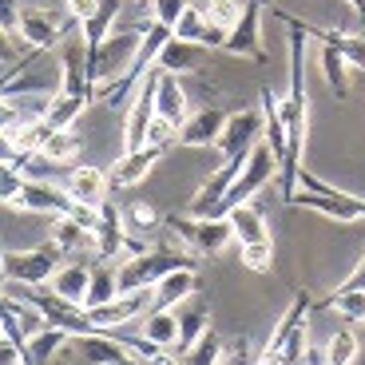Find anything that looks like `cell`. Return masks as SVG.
Instances as JSON below:
<instances>
[{
	"instance_id": "obj_5",
	"label": "cell",
	"mask_w": 365,
	"mask_h": 365,
	"mask_svg": "<svg viewBox=\"0 0 365 365\" xmlns=\"http://www.w3.org/2000/svg\"><path fill=\"white\" fill-rule=\"evenodd\" d=\"M12 210H24V215H68V210L76 207L72 199H68L64 182H52V179H24V187H20V195L9 202Z\"/></svg>"
},
{
	"instance_id": "obj_29",
	"label": "cell",
	"mask_w": 365,
	"mask_h": 365,
	"mask_svg": "<svg viewBox=\"0 0 365 365\" xmlns=\"http://www.w3.org/2000/svg\"><path fill=\"white\" fill-rule=\"evenodd\" d=\"M175 314H179V338H175V354H187V349H191L195 346V341H199L202 338V334H207V310H175Z\"/></svg>"
},
{
	"instance_id": "obj_9",
	"label": "cell",
	"mask_w": 365,
	"mask_h": 365,
	"mask_svg": "<svg viewBox=\"0 0 365 365\" xmlns=\"http://www.w3.org/2000/svg\"><path fill=\"white\" fill-rule=\"evenodd\" d=\"M199 294V270L195 266H175L151 286V310H179L187 298Z\"/></svg>"
},
{
	"instance_id": "obj_34",
	"label": "cell",
	"mask_w": 365,
	"mask_h": 365,
	"mask_svg": "<svg viewBox=\"0 0 365 365\" xmlns=\"http://www.w3.org/2000/svg\"><path fill=\"white\" fill-rule=\"evenodd\" d=\"M20 163H24V151L16 147L12 131L0 128V171H16V175H20Z\"/></svg>"
},
{
	"instance_id": "obj_38",
	"label": "cell",
	"mask_w": 365,
	"mask_h": 365,
	"mask_svg": "<svg viewBox=\"0 0 365 365\" xmlns=\"http://www.w3.org/2000/svg\"><path fill=\"white\" fill-rule=\"evenodd\" d=\"M16 123H20V108H16V100L0 96V128L9 131V128H16Z\"/></svg>"
},
{
	"instance_id": "obj_25",
	"label": "cell",
	"mask_w": 365,
	"mask_h": 365,
	"mask_svg": "<svg viewBox=\"0 0 365 365\" xmlns=\"http://www.w3.org/2000/svg\"><path fill=\"white\" fill-rule=\"evenodd\" d=\"M119 298V282H115V266L111 262H96L88 278V306H103V302Z\"/></svg>"
},
{
	"instance_id": "obj_6",
	"label": "cell",
	"mask_w": 365,
	"mask_h": 365,
	"mask_svg": "<svg viewBox=\"0 0 365 365\" xmlns=\"http://www.w3.org/2000/svg\"><path fill=\"white\" fill-rule=\"evenodd\" d=\"M258 139H262V111H258V108H242V111H230V115H227L215 151H219V159L247 155Z\"/></svg>"
},
{
	"instance_id": "obj_11",
	"label": "cell",
	"mask_w": 365,
	"mask_h": 365,
	"mask_svg": "<svg viewBox=\"0 0 365 365\" xmlns=\"http://www.w3.org/2000/svg\"><path fill=\"white\" fill-rule=\"evenodd\" d=\"M163 159V151L159 147H135V151H119V159L111 163L108 171V182L111 187H119V191H131V187H139V182L151 175V167Z\"/></svg>"
},
{
	"instance_id": "obj_32",
	"label": "cell",
	"mask_w": 365,
	"mask_h": 365,
	"mask_svg": "<svg viewBox=\"0 0 365 365\" xmlns=\"http://www.w3.org/2000/svg\"><path fill=\"white\" fill-rule=\"evenodd\" d=\"M255 357H258L255 341H250L247 334H238V338L222 341V349H219V361H215V365H255Z\"/></svg>"
},
{
	"instance_id": "obj_15",
	"label": "cell",
	"mask_w": 365,
	"mask_h": 365,
	"mask_svg": "<svg viewBox=\"0 0 365 365\" xmlns=\"http://www.w3.org/2000/svg\"><path fill=\"white\" fill-rule=\"evenodd\" d=\"M155 115L171 119L175 128H179L187 115H191V108H187V88L179 83V76H171V72L159 76V88H155Z\"/></svg>"
},
{
	"instance_id": "obj_4",
	"label": "cell",
	"mask_w": 365,
	"mask_h": 365,
	"mask_svg": "<svg viewBox=\"0 0 365 365\" xmlns=\"http://www.w3.org/2000/svg\"><path fill=\"white\" fill-rule=\"evenodd\" d=\"M139 40H143V28H131V32H111L108 40L91 48L88 56V72H91V88L103 80H115L123 76L131 64H135V52H139Z\"/></svg>"
},
{
	"instance_id": "obj_1",
	"label": "cell",
	"mask_w": 365,
	"mask_h": 365,
	"mask_svg": "<svg viewBox=\"0 0 365 365\" xmlns=\"http://www.w3.org/2000/svg\"><path fill=\"white\" fill-rule=\"evenodd\" d=\"M64 250L56 247L52 238L36 242L28 250H4V278L16 286H44L60 266H64Z\"/></svg>"
},
{
	"instance_id": "obj_10",
	"label": "cell",
	"mask_w": 365,
	"mask_h": 365,
	"mask_svg": "<svg viewBox=\"0 0 365 365\" xmlns=\"http://www.w3.org/2000/svg\"><path fill=\"white\" fill-rule=\"evenodd\" d=\"M171 36L187 40V44H199V48H207V52H222V44H227V32L215 28L207 16H202V4H187V9L179 12Z\"/></svg>"
},
{
	"instance_id": "obj_37",
	"label": "cell",
	"mask_w": 365,
	"mask_h": 365,
	"mask_svg": "<svg viewBox=\"0 0 365 365\" xmlns=\"http://www.w3.org/2000/svg\"><path fill=\"white\" fill-rule=\"evenodd\" d=\"M20 9H24V0H0V32L16 36V28H20Z\"/></svg>"
},
{
	"instance_id": "obj_7",
	"label": "cell",
	"mask_w": 365,
	"mask_h": 365,
	"mask_svg": "<svg viewBox=\"0 0 365 365\" xmlns=\"http://www.w3.org/2000/svg\"><path fill=\"white\" fill-rule=\"evenodd\" d=\"M227 56H238V60H255L262 64L266 60V44H262V4L247 0V9H242V20L230 28L227 44H222Z\"/></svg>"
},
{
	"instance_id": "obj_33",
	"label": "cell",
	"mask_w": 365,
	"mask_h": 365,
	"mask_svg": "<svg viewBox=\"0 0 365 365\" xmlns=\"http://www.w3.org/2000/svg\"><path fill=\"white\" fill-rule=\"evenodd\" d=\"M175 135H179V128H175L171 119L155 115L151 123H147V135H143V143H147V147H159V151H167V147L175 143Z\"/></svg>"
},
{
	"instance_id": "obj_35",
	"label": "cell",
	"mask_w": 365,
	"mask_h": 365,
	"mask_svg": "<svg viewBox=\"0 0 365 365\" xmlns=\"http://www.w3.org/2000/svg\"><path fill=\"white\" fill-rule=\"evenodd\" d=\"M187 4H191V0H151V20L175 28V20H179V12L187 9Z\"/></svg>"
},
{
	"instance_id": "obj_19",
	"label": "cell",
	"mask_w": 365,
	"mask_h": 365,
	"mask_svg": "<svg viewBox=\"0 0 365 365\" xmlns=\"http://www.w3.org/2000/svg\"><path fill=\"white\" fill-rule=\"evenodd\" d=\"M72 341V334L68 329H56V326H44L36 334V338H28L24 349H28V361L32 365H52L56 357L64 354V346Z\"/></svg>"
},
{
	"instance_id": "obj_30",
	"label": "cell",
	"mask_w": 365,
	"mask_h": 365,
	"mask_svg": "<svg viewBox=\"0 0 365 365\" xmlns=\"http://www.w3.org/2000/svg\"><path fill=\"white\" fill-rule=\"evenodd\" d=\"M242 9H247L242 0H202V16H207L215 28H222L227 36H230V28L242 20Z\"/></svg>"
},
{
	"instance_id": "obj_2",
	"label": "cell",
	"mask_w": 365,
	"mask_h": 365,
	"mask_svg": "<svg viewBox=\"0 0 365 365\" xmlns=\"http://www.w3.org/2000/svg\"><path fill=\"white\" fill-rule=\"evenodd\" d=\"M76 28H80V20H76L68 9L52 12V9H40V4H24V9H20L16 36L24 40L28 48H44V52H52V48H60L68 36H72Z\"/></svg>"
},
{
	"instance_id": "obj_18",
	"label": "cell",
	"mask_w": 365,
	"mask_h": 365,
	"mask_svg": "<svg viewBox=\"0 0 365 365\" xmlns=\"http://www.w3.org/2000/svg\"><path fill=\"white\" fill-rule=\"evenodd\" d=\"M119 215H123V230H128L131 238H139V242H151V238L159 235V227H163L159 210L143 199H131L128 207H119Z\"/></svg>"
},
{
	"instance_id": "obj_42",
	"label": "cell",
	"mask_w": 365,
	"mask_h": 365,
	"mask_svg": "<svg viewBox=\"0 0 365 365\" xmlns=\"http://www.w3.org/2000/svg\"><path fill=\"white\" fill-rule=\"evenodd\" d=\"M0 334H4V314H0Z\"/></svg>"
},
{
	"instance_id": "obj_8",
	"label": "cell",
	"mask_w": 365,
	"mask_h": 365,
	"mask_svg": "<svg viewBox=\"0 0 365 365\" xmlns=\"http://www.w3.org/2000/svg\"><path fill=\"white\" fill-rule=\"evenodd\" d=\"M64 191H68V199H72L76 207H103V202H108V191H111L108 171H100V167H91V163L68 167Z\"/></svg>"
},
{
	"instance_id": "obj_24",
	"label": "cell",
	"mask_w": 365,
	"mask_h": 365,
	"mask_svg": "<svg viewBox=\"0 0 365 365\" xmlns=\"http://www.w3.org/2000/svg\"><path fill=\"white\" fill-rule=\"evenodd\" d=\"M357 357H361V341H357L354 329H334L326 341V365H357Z\"/></svg>"
},
{
	"instance_id": "obj_41",
	"label": "cell",
	"mask_w": 365,
	"mask_h": 365,
	"mask_svg": "<svg viewBox=\"0 0 365 365\" xmlns=\"http://www.w3.org/2000/svg\"><path fill=\"white\" fill-rule=\"evenodd\" d=\"M346 4H349V9L357 12V16H365V0H346Z\"/></svg>"
},
{
	"instance_id": "obj_23",
	"label": "cell",
	"mask_w": 365,
	"mask_h": 365,
	"mask_svg": "<svg viewBox=\"0 0 365 365\" xmlns=\"http://www.w3.org/2000/svg\"><path fill=\"white\" fill-rule=\"evenodd\" d=\"M314 36L334 48L349 68L365 72V36H354V32H326V28H314Z\"/></svg>"
},
{
	"instance_id": "obj_28",
	"label": "cell",
	"mask_w": 365,
	"mask_h": 365,
	"mask_svg": "<svg viewBox=\"0 0 365 365\" xmlns=\"http://www.w3.org/2000/svg\"><path fill=\"white\" fill-rule=\"evenodd\" d=\"M318 64H322V76H326V83L338 91V100H346V96H349V64H346V60H341V56L334 52L329 44H322Z\"/></svg>"
},
{
	"instance_id": "obj_16",
	"label": "cell",
	"mask_w": 365,
	"mask_h": 365,
	"mask_svg": "<svg viewBox=\"0 0 365 365\" xmlns=\"http://www.w3.org/2000/svg\"><path fill=\"white\" fill-rule=\"evenodd\" d=\"M202 52H207V48L187 44V40H175V36H171V40L163 44V52H159L155 68H163V72H171V76L199 72V68H202Z\"/></svg>"
},
{
	"instance_id": "obj_26",
	"label": "cell",
	"mask_w": 365,
	"mask_h": 365,
	"mask_svg": "<svg viewBox=\"0 0 365 365\" xmlns=\"http://www.w3.org/2000/svg\"><path fill=\"white\" fill-rule=\"evenodd\" d=\"M322 310L338 314V318L349 322V326H357V322H365V290H341V286H338L334 298L322 302Z\"/></svg>"
},
{
	"instance_id": "obj_27",
	"label": "cell",
	"mask_w": 365,
	"mask_h": 365,
	"mask_svg": "<svg viewBox=\"0 0 365 365\" xmlns=\"http://www.w3.org/2000/svg\"><path fill=\"white\" fill-rule=\"evenodd\" d=\"M48 238H52V242L64 250V255H76L83 242H91V235L72 219V215H56V219H52V235H48Z\"/></svg>"
},
{
	"instance_id": "obj_21",
	"label": "cell",
	"mask_w": 365,
	"mask_h": 365,
	"mask_svg": "<svg viewBox=\"0 0 365 365\" xmlns=\"http://www.w3.org/2000/svg\"><path fill=\"white\" fill-rule=\"evenodd\" d=\"M119 9H123V0H100V4H96V12H91V16L80 24V32H83V40H88V48H96L100 40H108L111 32H115Z\"/></svg>"
},
{
	"instance_id": "obj_36",
	"label": "cell",
	"mask_w": 365,
	"mask_h": 365,
	"mask_svg": "<svg viewBox=\"0 0 365 365\" xmlns=\"http://www.w3.org/2000/svg\"><path fill=\"white\" fill-rule=\"evenodd\" d=\"M0 365H32V361H28L24 341L9 338V334H0Z\"/></svg>"
},
{
	"instance_id": "obj_13",
	"label": "cell",
	"mask_w": 365,
	"mask_h": 365,
	"mask_svg": "<svg viewBox=\"0 0 365 365\" xmlns=\"http://www.w3.org/2000/svg\"><path fill=\"white\" fill-rule=\"evenodd\" d=\"M88 278H91V266L64 262L44 286L56 294V298H64V302H72V306H80V310H88Z\"/></svg>"
},
{
	"instance_id": "obj_3",
	"label": "cell",
	"mask_w": 365,
	"mask_h": 365,
	"mask_svg": "<svg viewBox=\"0 0 365 365\" xmlns=\"http://www.w3.org/2000/svg\"><path fill=\"white\" fill-rule=\"evenodd\" d=\"M270 179H278V155L270 151V143H266V139H258V143L250 147V155H247V163H242V171H238V179L230 182V191L222 195L219 219L227 215L230 207H238V202H250Z\"/></svg>"
},
{
	"instance_id": "obj_22",
	"label": "cell",
	"mask_w": 365,
	"mask_h": 365,
	"mask_svg": "<svg viewBox=\"0 0 365 365\" xmlns=\"http://www.w3.org/2000/svg\"><path fill=\"white\" fill-rule=\"evenodd\" d=\"M143 341H151V346H163L171 349L175 338H179V314L175 310H147L143 318V334H139Z\"/></svg>"
},
{
	"instance_id": "obj_40",
	"label": "cell",
	"mask_w": 365,
	"mask_h": 365,
	"mask_svg": "<svg viewBox=\"0 0 365 365\" xmlns=\"http://www.w3.org/2000/svg\"><path fill=\"white\" fill-rule=\"evenodd\" d=\"M96 4H100V0H64V9L72 12V16L80 20V24L91 16V12H96Z\"/></svg>"
},
{
	"instance_id": "obj_12",
	"label": "cell",
	"mask_w": 365,
	"mask_h": 365,
	"mask_svg": "<svg viewBox=\"0 0 365 365\" xmlns=\"http://www.w3.org/2000/svg\"><path fill=\"white\" fill-rule=\"evenodd\" d=\"M222 123H227V111L202 108V111H195V115H187L179 123L175 143H179V147H215V143H219V135H222Z\"/></svg>"
},
{
	"instance_id": "obj_14",
	"label": "cell",
	"mask_w": 365,
	"mask_h": 365,
	"mask_svg": "<svg viewBox=\"0 0 365 365\" xmlns=\"http://www.w3.org/2000/svg\"><path fill=\"white\" fill-rule=\"evenodd\" d=\"M230 235H235V247H247V242H266L270 238V227H266V215L255 207V202H238V207L227 210Z\"/></svg>"
},
{
	"instance_id": "obj_20",
	"label": "cell",
	"mask_w": 365,
	"mask_h": 365,
	"mask_svg": "<svg viewBox=\"0 0 365 365\" xmlns=\"http://www.w3.org/2000/svg\"><path fill=\"white\" fill-rule=\"evenodd\" d=\"M80 151H83V139L76 135V128H68V131H52V135L44 139V147H40V155H44L52 167H76Z\"/></svg>"
},
{
	"instance_id": "obj_17",
	"label": "cell",
	"mask_w": 365,
	"mask_h": 365,
	"mask_svg": "<svg viewBox=\"0 0 365 365\" xmlns=\"http://www.w3.org/2000/svg\"><path fill=\"white\" fill-rule=\"evenodd\" d=\"M88 96H72V91H56L52 100H48V115H44V123L52 131H68V128H76L83 119V111H88Z\"/></svg>"
},
{
	"instance_id": "obj_31",
	"label": "cell",
	"mask_w": 365,
	"mask_h": 365,
	"mask_svg": "<svg viewBox=\"0 0 365 365\" xmlns=\"http://www.w3.org/2000/svg\"><path fill=\"white\" fill-rule=\"evenodd\" d=\"M238 262H242V270H250V274H270L274 270V238L238 247Z\"/></svg>"
},
{
	"instance_id": "obj_39",
	"label": "cell",
	"mask_w": 365,
	"mask_h": 365,
	"mask_svg": "<svg viewBox=\"0 0 365 365\" xmlns=\"http://www.w3.org/2000/svg\"><path fill=\"white\" fill-rule=\"evenodd\" d=\"M341 290H365V250H361V258H357V266L346 274V282H341Z\"/></svg>"
}]
</instances>
